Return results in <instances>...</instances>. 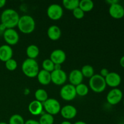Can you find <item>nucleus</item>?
Masks as SVG:
<instances>
[{
	"label": "nucleus",
	"instance_id": "obj_42",
	"mask_svg": "<svg viewBox=\"0 0 124 124\" xmlns=\"http://www.w3.org/2000/svg\"><path fill=\"white\" fill-rule=\"evenodd\" d=\"M123 104H124V102H123Z\"/></svg>",
	"mask_w": 124,
	"mask_h": 124
},
{
	"label": "nucleus",
	"instance_id": "obj_9",
	"mask_svg": "<svg viewBox=\"0 0 124 124\" xmlns=\"http://www.w3.org/2000/svg\"><path fill=\"white\" fill-rule=\"evenodd\" d=\"M4 39L8 46H14L18 42L19 36L18 32L13 29H7L3 33Z\"/></svg>",
	"mask_w": 124,
	"mask_h": 124
},
{
	"label": "nucleus",
	"instance_id": "obj_24",
	"mask_svg": "<svg viewBox=\"0 0 124 124\" xmlns=\"http://www.w3.org/2000/svg\"><path fill=\"white\" fill-rule=\"evenodd\" d=\"M76 94L79 96H85L87 95L89 92V88L87 85L83 83H81L78 85L75 86Z\"/></svg>",
	"mask_w": 124,
	"mask_h": 124
},
{
	"label": "nucleus",
	"instance_id": "obj_17",
	"mask_svg": "<svg viewBox=\"0 0 124 124\" xmlns=\"http://www.w3.org/2000/svg\"><path fill=\"white\" fill-rule=\"evenodd\" d=\"M28 109H29V112L33 116L42 115L44 109L43 104L36 100L32 101L29 104Z\"/></svg>",
	"mask_w": 124,
	"mask_h": 124
},
{
	"label": "nucleus",
	"instance_id": "obj_11",
	"mask_svg": "<svg viewBox=\"0 0 124 124\" xmlns=\"http://www.w3.org/2000/svg\"><path fill=\"white\" fill-rule=\"evenodd\" d=\"M108 12L110 15L115 19H121L124 16V7L119 2L110 5Z\"/></svg>",
	"mask_w": 124,
	"mask_h": 124
},
{
	"label": "nucleus",
	"instance_id": "obj_41",
	"mask_svg": "<svg viewBox=\"0 0 124 124\" xmlns=\"http://www.w3.org/2000/svg\"><path fill=\"white\" fill-rule=\"evenodd\" d=\"M124 124V123H120V124Z\"/></svg>",
	"mask_w": 124,
	"mask_h": 124
},
{
	"label": "nucleus",
	"instance_id": "obj_37",
	"mask_svg": "<svg viewBox=\"0 0 124 124\" xmlns=\"http://www.w3.org/2000/svg\"><path fill=\"white\" fill-rule=\"evenodd\" d=\"M107 2L111 5L113 4L117 3V2H119V1H117V0H108V1H107Z\"/></svg>",
	"mask_w": 124,
	"mask_h": 124
},
{
	"label": "nucleus",
	"instance_id": "obj_35",
	"mask_svg": "<svg viewBox=\"0 0 124 124\" xmlns=\"http://www.w3.org/2000/svg\"><path fill=\"white\" fill-rule=\"evenodd\" d=\"M6 29H7V28H6V27L5 26L4 24H0V31H3L4 32V31Z\"/></svg>",
	"mask_w": 124,
	"mask_h": 124
},
{
	"label": "nucleus",
	"instance_id": "obj_25",
	"mask_svg": "<svg viewBox=\"0 0 124 124\" xmlns=\"http://www.w3.org/2000/svg\"><path fill=\"white\" fill-rule=\"evenodd\" d=\"M84 77L91 78L94 75V69L90 65H85L82 67L81 70Z\"/></svg>",
	"mask_w": 124,
	"mask_h": 124
},
{
	"label": "nucleus",
	"instance_id": "obj_38",
	"mask_svg": "<svg viewBox=\"0 0 124 124\" xmlns=\"http://www.w3.org/2000/svg\"><path fill=\"white\" fill-rule=\"evenodd\" d=\"M73 124H86L85 122H84V121H77L76 122H75V123Z\"/></svg>",
	"mask_w": 124,
	"mask_h": 124
},
{
	"label": "nucleus",
	"instance_id": "obj_40",
	"mask_svg": "<svg viewBox=\"0 0 124 124\" xmlns=\"http://www.w3.org/2000/svg\"><path fill=\"white\" fill-rule=\"evenodd\" d=\"M0 124H8L6 123V122H0Z\"/></svg>",
	"mask_w": 124,
	"mask_h": 124
},
{
	"label": "nucleus",
	"instance_id": "obj_2",
	"mask_svg": "<svg viewBox=\"0 0 124 124\" xmlns=\"http://www.w3.org/2000/svg\"><path fill=\"white\" fill-rule=\"evenodd\" d=\"M21 69L23 73L30 78L36 77L39 71L37 61L35 59L30 58H27L24 61L22 64Z\"/></svg>",
	"mask_w": 124,
	"mask_h": 124
},
{
	"label": "nucleus",
	"instance_id": "obj_15",
	"mask_svg": "<svg viewBox=\"0 0 124 124\" xmlns=\"http://www.w3.org/2000/svg\"><path fill=\"white\" fill-rule=\"evenodd\" d=\"M13 52L12 47L7 44H4L0 46V61L6 62L12 59Z\"/></svg>",
	"mask_w": 124,
	"mask_h": 124
},
{
	"label": "nucleus",
	"instance_id": "obj_26",
	"mask_svg": "<svg viewBox=\"0 0 124 124\" xmlns=\"http://www.w3.org/2000/svg\"><path fill=\"white\" fill-rule=\"evenodd\" d=\"M54 117L53 116L48 113L42 114V116L40 117L39 122L40 124H53L54 123Z\"/></svg>",
	"mask_w": 124,
	"mask_h": 124
},
{
	"label": "nucleus",
	"instance_id": "obj_7",
	"mask_svg": "<svg viewBox=\"0 0 124 124\" xmlns=\"http://www.w3.org/2000/svg\"><path fill=\"white\" fill-rule=\"evenodd\" d=\"M47 14L48 18L52 20H59L63 15V8L58 4H52L47 8Z\"/></svg>",
	"mask_w": 124,
	"mask_h": 124
},
{
	"label": "nucleus",
	"instance_id": "obj_22",
	"mask_svg": "<svg viewBox=\"0 0 124 124\" xmlns=\"http://www.w3.org/2000/svg\"><path fill=\"white\" fill-rule=\"evenodd\" d=\"M48 93L44 89L42 88H39L36 90L35 93V100L40 102L43 104L46 101H47L48 99Z\"/></svg>",
	"mask_w": 124,
	"mask_h": 124
},
{
	"label": "nucleus",
	"instance_id": "obj_13",
	"mask_svg": "<svg viewBox=\"0 0 124 124\" xmlns=\"http://www.w3.org/2000/svg\"><path fill=\"white\" fill-rule=\"evenodd\" d=\"M50 59L54 64H60L65 62L66 59V54L63 50L61 49H56L51 53Z\"/></svg>",
	"mask_w": 124,
	"mask_h": 124
},
{
	"label": "nucleus",
	"instance_id": "obj_20",
	"mask_svg": "<svg viewBox=\"0 0 124 124\" xmlns=\"http://www.w3.org/2000/svg\"><path fill=\"white\" fill-rule=\"evenodd\" d=\"M39 54V49L36 45L31 44L27 47L26 54L30 59H35Z\"/></svg>",
	"mask_w": 124,
	"mask_h": 124
},
{
	"label": "nucleus",
	"instance_id": "obj_32",
	"mask_svg": "<svg viewBox=\"0 0 124 124\" xmlns=\"http://www.w3.org/2000/svg\"><path fill=\"white\" fill-rule=\"evenodd\" d=\"M24 124H40L39 121H36L34 119H29L27 121H25Z\"/></svg>",
	"mask_w": 124,
	"mask_h": 124
},
{
	"label": "nucleus",
	"instance_id": "obj_27",
	"mask_svg": "<svg viewBox=\"0 0 124 124\" xmlns=\"http://www.w3.org/2000/svg\"><path fill=\"white\" fill-rule=\"evenodd\" d=\"M25 121H24V118L23 116L21 115L15 114L13 115L10 117L9 121H8V124H24Z\"/></svg>",
	"mask_w": 124,
	"mask_h": 124
},
{
	"label": "nucleus",
	"instance_id": "obj_10",
	"mask_svg": "<svg viewBox=\"0 0 124 124\" xmlns=\"http://www.w3.org/2000/svg\"><path fill=\"white\" fill-rule=\"evenodd\" d=\"M67 79V76L63 70H53L51 73V81L54 84L61 85L65 83Z\"/></svg>",
	"mask_w": 124,
	"mask_h": 124
},
{
	"label": "nucleus",
	"instance_id": "obj_28",
	"mask_svg": "<svg viewBox=\"0 0 124 124\" xmlns=\"http://www.w3.org/2000/svg\"><path fill=\"white\" fill-rule=\"evenodd\" d=\"M43 70L52 73L54 70V64L50 59H46L44 60L42 64Z\"/></svg>",
	"mask_w": 124,
	"mask_h": 124
},
{
	"label": "nucleus",
	"instance_id": "obj_39",
	"mask_svg": "<svg viewBox=\"0 0 124 124\" xmlns=\"http://www.w3.org/2000/svg\"><path fill=\"white\" fill-rule=\"evenodd\" d=\"M61 124H72L70 122H69V121H63V122H62Z\"/></svg>",
	"mask_w": 124,
	"mask_h": 124
},
{
	"label": "nucleus",
	"instance_id": "obj_19",
	"mask_svg": "<svg viewBox=\"0 0 124 124\" xmlns=\"http://www.w3.org/2000/svg\"><path fill=\"white\" fill-rule=\"evenodd\" d=\"M36 77H37L38 82L43 85H47L52 82L51 73L44 70H40Z\"/></svg>",
	"mask_w": 124,
	"mask_h": 124
},
{
	"label": "nucleus",
	"instance_id": "obj_4",
	"mask_svg": "<svg viewBox=\"0 0 124 124\" xmlns=\"http://www.w3.org/2000/svg\"><path fill=\"white\" fill-rule=\"evenodd\" d=\"M89 87L95 93H102L105 90L107 87L105 78L99 74L94 75L90 78Z\"/></svg>",
	"mask_w": 124,
	"mask_h": 124
},
{
	"label": "nucleus",
	"instance_id": "obj_16",
	"mask_svg": "<svg viewBox=\"0 0 124 124\" xmlns=\"http://www.w3.org/2000/svg\"><path fill=\"white\" fill-rule=\"evenodd\" d=\"M69 79L70 84L76 86L82 83L84 79V76L81 70L75 69L70 71L69 76Z\"/></svg>",
	"mask_w": 124,
	"mask_h": 124
},
{
	"label": "nucleus",
	"instance_id": "obj_29",
	"mask_svg": "<svg viewBox=\"0 0 124 124\" xmlns=\"http://www.w3.org/2000/svg\"><path fill=\"white\" fill-rule=\"evenodd\" d=\"M5 66L6 69L9 71H14L17 69L18 64L14 59L12 58L5 62Z\"/></svg>",
	"mask_w": 124,
	"mask_h": 124
},
{
	"label": "nucleus",
	"instance_id": "obj_34",
	"mask_svg": "<svg viewBox=\"0 0 124 124\" xmlns=\"http://www.w3.org/2000/svg\"><path fill=\"white\" fill-rule=\"evenodd\" d=\"M119 63H120V65L122 67L124 68V56H123L122 57H121V58L120 59L119 61Z\"/></svg>",
	"mask_w": 124,
	"mask_h": 124
},
{
	"label": "nucleus",
	"instance_id": "obj_23",
	"mask_svg": "<svg viewBox=\"0 0 124 124\" xmlns=\"http://www.w3.org/2000/svg\"><path fill=\"white\" fill-rule=\"evenodd\" d=\"M79 0H64L62 4L66 9L69 10H73L79 7Z\"/></svg>",
	"mask_w": 124,
	"mask_h": 124
},
{
	"label": "nucleus",
	"instance_id": "obj_8",
	"mask_svg": "<svg viewBox=\"0 0 124 124\" xmlns=\"http://www.w3.org/2000/svg\"><path fill=\"white\" fill-rule=\"evenodd\" d=\"M123 93L119 88H114L108 93L107 95V101L110 105H117L122 101Z\"/></svg>",
	"mask_w": 124,
	"mask_h": 124
},
{
	"label": "nucleus",
	"instance_id": "obj_14",
	"mask_svg": "<svg viewBox=\"0 0 124 124\" xmlns=\"http://www.w3.org/2000/svg\"><path fill=\"white\" fill-rule=\"evenodd\" d=\"M61 115L65 119H72L77 115V110L71 105H66L61 109Z\"/></svg>",
	"mask_w": 124,
	"mask_h": 124
},
{
	"label": "nucleus",
	"instance_id": "obj_21",
	"mask_svg": "<svg viewBox=\"0 0 124 124\" xmlns=\"http://www.w3.org/2000/svg\"><path fill=\"white\" fill-rule=\"evenodd\" d=\"M79 7L84 12H90L94 7V3L92 0H81L79 1Z\"/></svg>",
	"mask_w": 124,
	"mask_h": 124
},
{
	"label": "nucleus",
	"instance_id": "obj_5",
	"mask_svg": "<svg viewBox=\"0 0 124 124\" xmlns=\"http://www.w3.org/2000/svg\"><path fill=\"white\" fill-rule=\"evenodd\" d=\"M43 107L47 113L52 115H56L59 113L61 109L60 103L58 100L53 98H48L43 103Z\"/></svg>",
	"mask_w": 124,
	"mask_h": 124
},
{
	"label": "nucleus",
	"instance_id": "obj_6",
	"mask_svg": "<svg viewBox=\"0 0 124 124\" xmlns=\"http://www.w3.org/2000/svg\"><path fill=\"white\" fill-rule=\"evenodd\" d=\"M75 86L70 84H66L63 86L60 90V96L62 99L66 101H71L76 97Z\"/></svg>",
	"mask_w": 124,
	"mask_h": 124
},
{
	"label": "nucleus",
	"instance_id": "obj_36",
	"mask_svg": "<svg viewBox=\"0 0 124 124\" xmlns=\"http://www.w3.org/2000/svg\"><path fill=\"white\" fill-rule=\"evenodd\" d=\"M6 0H0V8H2V7L6 5Z\"/></svg>",
	"mask_w": 124,
	"mask_h": 124
},
{
	"label": "nucleus",
	"instance_id": "obj_12",
	"mask_svg": "<svg viewBox=\"0 0 124 124\" xmlns=\"http://www.w3.org/2000/svg\"><path fill=\"white\" fill-rule=\"evenodd\" d=\"M107 85L112 88H116L121 83V76L116 72H110L108 75L105 78Z\"/></svg>",
	"mask_w": 124,
	"mask_h": 124
},
{
	"label": "nucleus",
	"instance_id": "obj_31",
	"mask_svg": "<svg viewBox=\"0 0 124 124\" xmlns=\"http://www.w3.org/2000/svg\"><path fill=\"white\" fill-rule=\"evenodd\" d=\"M109 73L110 72H109L108 70L107 69H106V68H103V69H102L101 70L100 74H99V75H100L101 76H102L103 78H105L108 75Z\"/></svg>",
	"mask_w": 124,
	"mask_h": 124
},
{
	"label": "nucleus",
	"instance_id": "obj_33",
	"mask_svg": "<svg viewBox=\"0 0 124 124\" xmlns=\"http://www.w3.org/2000/svg\"><path fill=\"white\" fill-rule=\"evenodd\" d=\"M61 65L60 64H54V70H61Z\"/></svg>",
	"mask_w": 124,
	"mask_h": 124
},
{
	"label": "nucleus",
	"instance_id": "obj_30",
	"mask_svg": "<svg viewBox=\"0 0 124 124\" xmlns=\"http://www.w3.org/2000/svg\"><path fill=\"white\" fill-rule=\"evenodd\" d=\"M73 15L76 19H81L84 18L85 15V12H83L79 7H77L75 10H73Z\"/></svg>",
	"mask_w": 124,
	"mask_h": 124
},
{
	"label": "nucleus",
	"instance_id": "obj_18",
	"mask_svg": "<svg viewBox=\"0 0 124 124\" xmlns=\"http://www.w3.org/2000/svg\"><path fill=\"white\" fill-rule=\"evenodd\" d=\"M61 30L58 26L51 25L47 30V36L52 41H57L61 36Z\"/></svg>",
	"mask_w": 124,
	"mask_h": 124
},
{
	"label": "nucleus",
	"instance_id": "obj_1",
	"mask_svg": "<svg viewBox=\"0 0 124 124\" xmlns=\"http://www.w3.org/2000/svg\"><path fill=\"white\" fill-rule=\"evenodd\" d=\"M19 18L16 11L12 8H7L1 15V24H4L7 29H13L18 25Z\"/></svg>",
	"mask_w": 124,
	"mask_h": 124
},
{
	"label": "nucleus",
	"instance_id": "obj_3",
	"mask_svg": "<svg viewBox=\"0 0 124 124\" xmlns=\"http://www.w3.org/2000/svg\"><path fill=\"white\" fill-rule=\"evenodd\" d=\"M18 27L21 32L24 34H30L35 30V19L30 15H23L19 18Z\"/></svg>",
	"mask_w": 124,
	"mask_h": 124
}]
</instances>
